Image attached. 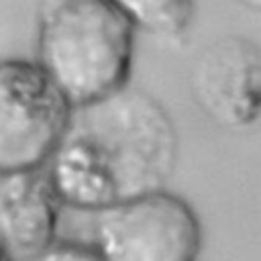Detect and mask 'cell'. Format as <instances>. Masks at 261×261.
Returning <instances> with one entry per match:
<instances>
[{
	"label": "cell",
	"mask_w": 261,
	"mask_h": 261,
	"mask_svg": "<svg viewBox=\"0 0 261 261\" xmlns=\"http://www.w3.org/2000/svg\"><path fill=\"white\" fill-rule=\"evenodd\" d=\"M190 90L202 114L226 130H247L261 108V51L245 37H224L200 51Z\"/></svg>",
	"instance_id": "obj_5"
},
{
	"label": "cell",
	"mask_w": 261,
	"mask_h": 261,
	"mask_svg": "<svg viewBox=\"0 0 261 261\" xmlns=\"http://www.w3.org/2000/svg\"><path fill=\"white\" fill-rule=\"evenodd\" d=\"M135 27L118 2H43L35 65L71 106H86L128 86Z\"/></svg>",
	"instance_id": "obj_2"
},
{
	"label": "cell",
	"mask_w": 261,
	"mask_h": 261,
	"mask_svg": "<svg viewBox=\"0 0 261 261\" xmlns=\"http://www.w3.org/2000/svg\"><path fill=\"white\" fill-rule=\"evenodd\" d=\"M90 245L102 261H198L202 226L181 196L159 190L94 212Z\"/></svg>",
	"instance_id": "obj_3"
},
{
	"label": "cell",
	"mask_w": 261,
	"mask_h": 261,
	"mask_svg": "<svg viewBox=\"0 0 261 261\" xmlns=\"http://www.w3.org/2000/svg\"><path fill=\"white\" fill-rule=\"evenodd\" d=\"M0 261H12V259H10V257L4 253V249H2V247H0Z\"/></svg>",
	"instance_id": "obj_9"
},
{
	"label": "cell",
	"mask_w": 261,
	"mask_h": 261,
	"mask_svg": "<svg viewBox=\"0 0 261 261\" xmlns=\"http://www.w3.org/2000/svg\"><path fill=\"white\" fill-rule=\"evenodd\" d=\"M179 159L167 110L139 88L71 108L45 171L65 208H104L165 190Z\"/></svg>",
	"instance_id": "obj_1"
},
{
	"label": "cell",
	"mask_w": 261,
	"mask_h": 261,
	"mask_svg": "<svg viewBox=\"0 0 261 261\" xmlns=\"http://www.w3.org/2000/svg\"><path fill=\"white\" fill-rule=\"evenodd\" d=\"M135 31L159 39H177L194 18V4L188 0H130L118 2Z\"/></svg>",
	"instance_id": "obj_7"
},
{
	"label": "cell",
	"mask_w": 261,
	"mask_h": 261,
	"mask_svg": "<svg viewBox=\"0 0 261 261\" xmlns=\"http://www.w3.org/2000/svg\"><path fill=\"white\" fill-rule=\"evenodd\" d=\"M61 202L45 167L0 175V247L12 261H31L57 234Z\"/></svg>",
	"instance_id": "obj_6"
},
{
	"label": "cell",
	"mask_w": 261,
	"mask_h": 261,
	"mask_svg": "<svg viewBox=\"0 0 261 261\" xmlns=\"http://www.w3.org/2000/svg\"><path fill=\"white\" fill-rule=\"evenodd\" d=\"M71 106L29 59L0 61V175L33 171L53 155Z\"/></svg>",
	"instance_id": "obj_4"
},
{
	"label": "cell",
	"mask_w": 261,
	"mask_h": 261,
	"mask_svg": "<svg viewBox=\"0 0 261 261\" xmlns=\"http://www.w3.org/2000/svg\"><path fill=\"white\" fill-rule=\"evenodd\" d=\"M31 261H102L90 243L80 241H53L47 249L35 255Z\"/></svg>",
	"instance_id": "obj_8"
}]
</instances>
